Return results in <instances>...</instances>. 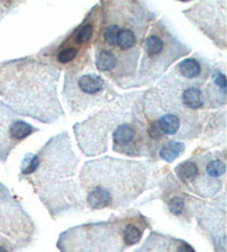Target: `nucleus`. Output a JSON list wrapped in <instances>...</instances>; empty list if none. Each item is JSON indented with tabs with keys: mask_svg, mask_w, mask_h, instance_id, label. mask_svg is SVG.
I'll return each mask as SVG.
<instances>
[{
	"mask_svg": "<svg viewBox=\"0 0 227 252\" xmlns=\"http://www.w3.org/2000/svg\"><path fill=\"white\" fill-rule=\"evenodd\" d=\"M80 158L67 130L55 134L36 153L25 155L19 179L32 186L52 218L84 208L80 184L77 181Z\"/></svg>",
	"mask_w": 227,
	"mask_h": 252,
	"instance_id": "f257e3e1",
	"label": "nucleus"
},
{
	"mask_svg": "<svg viewBox=\"0 0 227 252\" xmlns=\"http://www.w3.org/2000/svg\"><path fill=\"white\" fill-rule=\"evenodd\" d=\"M63 69L39 56L0 63V97L20 117L52 125L64 118L58 94Z\"/></svg>",
	"mask_w": 227,
	"mask_h": 252,
	"instance_id": "f03ea898",
	"label": "nucleus"
},
{
	"mask_svg": "<svg viewBox=\"0 0 227 252\" xmlns=\"http://www.w3.org/2000/svg\"><path fill=\"white\" fill-rule=\"evenodd\" d=\"M155 160H130L106 156L89 160L79 175L80 188L90 210H117L128 207L159 176Z\"/></svg>",
	"mask_w": 227,
	"mask_h": 252,
	"instance_id": "7ed1b4c3",
	"label": "nucleus"
},
{
	"mask_svg": "<svg viewBox=\"0 0 227 252\" xmlns=\"http://www.w3.org/2000/svg\"><path fill=\"white\" fill-rule=\"evenodd\" d=\"M101 26L92 48H103L119 53L140 50L158 12L146 1L104 0L100 1Z\"/></svg>",
	"mask_w": 227,
	"mask_h": 252,
	"instance_id": "20e7f679",
	"label": "nucleus"
},
{
	"mask_svg": "<svg viewBox=\"0 0 227 252\" xmlns=\"http://www.w3.org/2000/svg\"><path fill=\"white\" fill-rule=\"evenodd\" d=\"M143 114L147 133L158 147L169 139L194 140L202 136L206 111L186 109L172 91L150 87L143 91Z\"/></svg>",
	"mask_w": 227,
	"mask_h": 252,
	"instance_id": "39448f33",
	"label": "nucleus"
},
{
	"mask_svg": "<svg viewBox=\"0 0 227 252\" xmlns=\"http://www.w3.org/2000/svg\"><path fill=\"white\" fill-rule=\"evenodd\" d=\"M61 94L73 116L107 106L120 95L111 82L95 69L92 50L85 51L64 68Z\"/></svg>",
	"mask_w": 227,
	"mask_h": 252,
	"instance_id": "423d86ee",
	"label": "nucleus"
},
{
	"mask_svg": "<svg viewBox=\"0 0 227 252\" xmlns=\"http://www.w3.org/2000/svg\"><path fill=\"white\" fill-rule=\"evenodd\" d=\"M192 53V48L174 32L167 16L152 24L144 38L138 68V88L154 85L172 64Z\"/></svg>",
	"mask_w": 227,
	"mask_h": 252,
	"instance_id": "0eeeda50",
	"label": "nucleus"
},
{
	"mask_svg": "<svg viewBox=\"0 0 227 252\" xmlns=\"http://www.w3.org/2000/svg\"><path fill=\"white\" fill-rule=\"evenodd\" d=\"M143 91L120 94L119 98L100 111L73 125L74 136L82 154L86 157H97L107 153L111 133L142 102Z\"/></svg>",
	"mask_w": 227,
	"mask_h": 252,
	"instance_id": "6e6552de",
	"label": "nucleus"
},
{
	"mask_svg": "<svg viewBox=\"0 0 227 252\" xmlns=\"http://www.w3.org/2000/svg\"><path fill=\"white\" fill-rule=\"evenodd\" d=\"M226 158V147L215 150L199 147L174 168V173L184 188L203 198H211L225 182Z\"/></svg>",
	"mask_w": 227,
	"mask_h": 252,
	"instance_id": "1a4fd4ad",
	"label": "nucleus"
},
{
	"mask_svg": "<svg viewBox=\"0 0 227 252\" xmlns=\"http://www.w3.org/2000/svg\"><path fill=\"white\" fill-rule=\"evenodd\" d=\"M101 26V8L95 3L85 15L79 25L62 37L37 53L39 57L51 62L60 68H65L85 51L92 50Z\"/></svg>",
	"mask_w": 227,
	"mask_h": 252,
	"instance_id": "9d476101",
	"label": "nucleus"
},
{
	"mask_svg": "<svg viewBox=\"0 0 227 252\" xmlns=\"http://www.w3.org/2000/svg\"><path fill=\"white\" fill-rule=\"evenodd\" d=\"M112 150L128 157H144L156 160L158 145L147 133V124L143 114V99L128 119L119 125L111 133Z\"/></svg>",
	"mask_w": 227,
	"mask_h": 252,
	"instance_id": "9b49d317",
	"label": "nucleus"
},
{
	"mask_svg": "<svg viewBox=\"0 0 227 252\" xmlns=\"http://www.w3.org/2000/svg\"><path fill=\"white\" fill-rule=\"evenodd\" d=\"M95 69L119 88L126 90L138 88V68L141 49L119 53V51L92 48Z\"/></svg>",
	"mask_w": 227,
	"mask_h": 252,
	"instance_id": "f8f14e48",
	"label": "nucleus"
},
{
	"mask_svg": "<svg viewBox=\"0 0 227 252\" xmlns=\"http://www.w3.org/2000/svg\"><path fill=\"white\" fill-rule=\"evenodd\" d=\"M182 14L214 46L222 51L226 50L227 0L198 1Z\"/></svg>",
	"mask_w": 227,
	"mask_h": 252,
	"instance_id": "ddd939ff",
	"label": "nucleus"
},
{
	"mask_svg": "<svg viewBox=\"0 0 227 252\" xmlns=\"http://www.w3.org/2000/svg\"><path fill=\"white\" fill-rule=\"evenodd\" d=\"M213 60L207 59L199 53L178 62L171 70L165 72L158 80L156 87L176 94L190 87L203 88L206 84L214 66Z\"/></svg>",
	"mask_w": 227,
	"mask_h": 252,
	"instance_id": "4468645a",
	"label": "nucleus"
},
{
	"mask_svg": "<svg viewBox=\"0 0 227 252\" xmlns=\"http://www.w3.org/2000/svg\"><path fill=\"white\" fill-rule=\"evenodd\" d=\"M40 131L0 100V163H6L20 143Z\"/></svg>",
	"mask_w": 227,
	"mask_h": 252,
	"instance_id": "2eb2a0df",
	"label": "nucleus"
},
{
	"mask_svg": "<svg viewBox=\"0 0 227 252\" xmlns=\"http://www.w3.org/2000/svg\"><path fill=\"white\" fill-rule=\"evenodd\" d=\"M0 232L15 238L17 241H28L34 232L32 220L26 214L20 203L1 184H0Z\"/></svg>",
	"mask_w": 227,
	"mask_h": 252,
	"instance_id": "dca6fc26",
	"label": "nucleus"
},
{
	"mask_svg": "<svg viewBox=\"0 0 227 252\" xmlns=\"http://www.w3.org/2000/svg\"><path fill=\"white\" fill-rule=\"evenodd\" d=\"M163 184L162 198L165 205H167L168 211L178 219L190 221L191 217L193 216V212L200 205L199 200L191 197L184 191H181L178 182L172 173H169Z\"/></svg>",
	"mask_w": 227,
	"mask_h": 252,
	"instance_id": "f3484780",
	"label": "nucleus"
},
{
	"mask_svg": "<svg viewBox=\"0 0 227 252\" xmlns=\"http://www.w3.org/2000/svg\"><path fill=\"white\" fill-rule=\"evenodd\" d=\"M205 111L225 109L226 106V64L224 62L214 63L206 84L203 87Z\"/></svg>",
	"mask_w": 227,
	"mask_h": 252,
	"instance_id": "a211bd4d",
	"label": "nucleus"
},
{
	"mask_svg": "<svg viewBox=\"0 0 227 252\" xmlns=\"http://www.w3.org/2000/svg\"><path fill=\"white\" fill-rule=\"evenodd\" d=\"M202 141L206 143L207 148L226 147V110H216L206 112L204 128L202 132Z\"/></svg>",
	"mask_w": 227,
	"mask_h": 252,
	"instance_id": "6ab92c4d",
	"label": "nucleus"
},
{
	"mask_svg": "<svg viewBox=\"0 0 227 252\" xmlns=\"http://www.w3.org/2000/svg\"><path fill=\"white\" fill-rule=\"evenodd\" d=\"M150 227V221L140 212L122 217V239L125 247L134 246L141 241L144 230Z\"/></svg>",
	"mask_w": 227,
	"mask_h": 252,
	"instance_id": "aec40b11",
	"label": "nucleus"
},
{
	"mask_svg": "<svg viewBox=\"0 0 227 252\" xmlns=\"http://www.w3.org/2000/svg\"><path fill=\"white\" fill-rule=\"evenodd\" d=\"M186 149L185 142L173 140V139H169L160 143L158 148V153H156V160H162L168 163H172L175 161L176 159L184 155Z\"/></svg>",
	"mask_w": 227,
	"mask_h": 252,
	"instance_id": "412c9836",
	"label": "nucleus"
},
{
	"mask_svg": "<svg viewBox=\"0 0 227 252\" xmlns=\"http://www.w3.org/2000/svg\"><path fill=\"white\" fill-rule=\"evenodd\" d=\"M25 1H12V0H0V20H2L12 11L17 9Z\"/></svg>",
	"mask_w": 227,
	"mask_h": 252,
	"instance_id": "4be33fe9",
	"label": "nucleus"
},
{
	"mask_svg": "<svg viewBox=\"0 0 227 252\" xmlns=\"http://www.w3.org/2000/svg\"><path fill=\"white\" fill-rule=\"evenodd\" d=\"M175 252H196L194 250V248L192 247L190 243H187L186 241L183 240H176V245H175Z\"/></svg>",
	"mask_w": 227,
	"mask_h": 252,
	"instance_id": "5701e85b",
	"label": "nucleus"
},
{
	"mask_svg": "<svg viewBox=\"0 0 227 252\" xmlns=\"http://www.w3.org/2000/svg\"><path fill=\"white\" fill-rule=\"evenodd\" d=\"M0 252H11L9 242L0 237Z\"/></svg>",
	"mask_w": 227,
	"mask_h": 252,
	"instance_id": "b1692460",
	"label": "nucleus"
}]
</instances>
